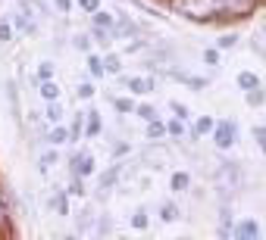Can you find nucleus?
Listing matches in <instances>:
<instances>
[{
	"instance_id": "nucleus-1",
	"label": "nucleus",
	"mask_w": 266,
	"mask_h": 240,
	"mask_svg": "<svg viewBox=\"0 0 266 240\" xmlns=\"http://www.w3.org/2000/svg\"><path fill=\"white\" fill-rule=\"evenodd\" d=\"M169 7L191 22H235L257 13L260 0H169Z\"/></svg>"
},
{
	"instance_id": "nucleus-2",
	"label": "nucleus",
	"mask_w": 266,
	"mask_h": 240,
	"mask_svg": "<svg viewBox=\"0 0 266 240\" xmlns=\"http://www.w3.org/2000/svg\"><path fill=\"white\" fill-rule=\"evenodd\" d=\"M213 143L219 147V150H229L235 140H238V125L232 119H222V122H213Z\"/></svg>"
},
{
	"instance_id": "nucleus-3",
	"label": "nucleus",
	"mask_w": 266,
	"mask_h": 240,
	"mask_svg": "<svg viewBox=\"0 0 266 240\" xmlns=\"http://www.w3.org/2000/svg\"><path fill=\"white\" fill-rule=\"evenodd\" d=\"M216 187L222 190V194H232V190H238V184H241V172H238V162H222L219 165V172H216Z\"/></svg>"
},
{
	"instance_id": "nucleus-4",
	"label": "nucleus",
	"mask_w": 266,
	"mask_h": 240,
	"mask_svg": "<svg viewBox=\"0 0 266 240\" xmlns=\"http://www.w3.org/2000/svg\"><path fill=\"white\" fill-rule=\"evenodd\" d=\"M72 175H79V178L94 175V156H91V153H79V156L72 159Z\"/></svg>"
},
{
	"instance_id": "nucleus-5",
	"label": "nucleus",
	"mask_w": 266,
	"mask_h": 240,
	"mask_svg": "<svg viewBox=\"0 0 266 240\" xmlns=\"http://www.w3.org/2000/svg\"><path fill=\"white\" fill-rule=\"evenodd\" d=\"M235 237H247V240H254V237H260V225L254 218H241L238 225H235Z\"/></svg>"
},
{
	"instance_id": "nucleus-6",
	"label": "nucleus",
	"mask_w": 266,
	"mask_h": 240,
	"mask_svg": "<svg viewBox=\"0 0 266 240\" xmlns=\"http://www.w3.org/2000/svg\"><path fill=\"white\" fill-rule=\"evenodd\" d=\"M126 87L132 90V94H147V90L154 87L150 78H126Z\"/></svg>"
},
{
	"instance_id": "nucleus-7",
	"label": "nucleus",
	"mask_w": 266,
	"mask_h": 240,
	"mask_svg": "<svg viewBox=\"0 0 266 240\" xmlns=\"http://www.w3.org/2000/svg\"><path fill=\"white\" fill-rule=\"evenodd\" d=\"M188 187H191V175H188V172H175V175H172V190H175V194H185Z\"/></svg>"
},
{
	"instance_id": "nucleus-8",
	"label": "nucleus",
	"mask_w": 266,
	"mask_h": 240,
	"mask_svg": "<svg viewBox=\"0 0 266 240\" xmlns=\"http://www.w3.org/2000/svg\"><path fill=\"white\" fill-rule=\"evenodd\" d=\"M263 103H266V87L263 84L247 90V106H263Z\"/></svg>"
},
{
	"instance_id": "nucleus-9",
	"label": "nucleus",
	"mask_w": 266,
	"mask_h": 240,
	"mask_svg": "<svg viewBox=\"0 0 266 240\" xmlns=\"http://www.w3.org/2000/svg\"><path fill=\"white\" fill-rule=\"evenodd\" d=\"M160 218L163 221H179V206H175V203H160Z\"/></svg>"
},
{
	"instance_id": "nucleus-10",
	"label": "nucleus",
	"mask_w": 266,
	"mask_h": 240,
	"mask_svg": "<svg viewBox=\"0 0 266 240\" xmlns=\"http://www.w3.org/2000/svg\"><path fill=\"white\" fill-rule=\"evenodd\" d=\"M100 134V113H88V128H85V137H97Z\"/></svg>"
},
{
	"instance_id": "nucleus-11",
	"label": "nucleus",
	"mask_w": 266,
	"mask_h": 240,
	"mask_svg": "<svg viewBox=\"0 0 266 240\" xmlns=\"http://www.w3.org/2000/svg\"><path fill=\"white\" fill-rule=\"evenodd\" d=\"M257 84H263L254 72H238V87L241 90H251V87H257Z\"/></svg>"
},
{
	"instance_id": "nucleus-12",
	"label": "nucleus",
	"mask_w": 266,
	"mask_h": 240,
	"mask_svg": "<svg viewBox=\"0 0 266 240\" xmlns=\"http://www.w3.org/2000/svg\"><path fill=\"white\" fill-rule=\"evenodd\" d=\"M163 134H166V125L160 122V119H150V122H147V137H150V140H160Z\"/></svg>"
},
{
	"instance_id": "nucleus-13",
	"label": "nucleus",
	"mask_w": 266,
	"mask_h": 240,
	"mask_svg": "<svg viewBox=\"0 0 266 240\" xmlns=\"http://www.w3.org/2000/svg\"><path fill=\"white\" fill-rule=\"evenodd\" d=\"M210 131H213V119H210V116H201L198 125H194V137H204V134H210Z\"/></svg>"
},
{
	"instance_id": "nucleus-14",
	"label": "nucleus",
	"mask_w": 266,
	"mask_h": 240,
	"mask_svg": "<svg viewBox=\"0 0 266 240\" xmlns=\"http://www.w3.org/2000/svg\"><path fill=\"white\" fill-rule=\"evenodd\" d=\"M135 116L144 119V122H150V119H157V109H154L150 103H141V106H135Z\"/></svg>"
},
{
	"instance_id": "nucleus-15",
	"label": "nucleus",
	"mask_w": 266,
	"mask_h": 240,
	"mask_svg": "<svg viewBox=\"0 0 266 240\" xmlns=\"http://www.w3.org/2000/svg\"><path fill=\"white\" fill-rule=\"evenodd\" d=\"M41 97L44 100H57L60 97V87L53 84V81H41Z\"/></svg>"
},
{
	"instance_id": "nucleus-16",
	"label": "nucleus",
	"mask_w": 266,
	"mask_h": 240,
	"mask_svg": "<svg viewBox=\"0 0 266 240\" xmlns=\"http://www.w3.org/2000/svg\"><path fill=\"white\" fill-rule=\"evenodd\" d=\"M100 63H103V72H110V75H116V72H119V57H116V53H110V57H103Z\"/></svg>"
},
{
	"instance_id": "nucleus-17",
	"label": "nucleus",
	"mask_w": 266,
	"mask_h": 240,
	"mask_svg": "<svg viewBox=\"0 0 266 240\" xmlns=\"http://www.w3.org/2000/svg\"><path fill=\"white\" fill-rule=\"evenodd\" d=\"M179 81H185L188 87H194V90H204L207 87V78H191V75H175Z\"/></svg>"
},
{
	"instance_id": "nucleus-18",
	"label": "nucleus",
	"mask_w": 266,
	"mask_h": 240,
	"mask_svg": "<svg viewBox=\"0 0 266 240\" xmlns=\"http://www.w3.org/2000/svg\"><path fill=\"white\" fill-rule=\"evenodd\" d=\"M169 109L175 113V119H182V122H188V119H191V113H188V106H185V103H175V100H172V103H169Z\"/></svg>"
},
{
	"instance_id": "nucleus-19",
	"label": "nucleus",
	"mask_w": 266,
	"mask_h": 240,
	"mask_svg": "<svg viewBox=\"0 0 266 240\" xmlns=\"http://www.w3.org/2000/svg\"><path fill=\"white\" fill-rule=\"evenodd\" d=\"M50 143H69V131H66V128H53V131H50Z\"/></svg>"
},
{
	"instance_id": "nucleus-20",
	"label": "nucleus",
	"mask_w": 266,
	"mask_h": 240,
	"mask_svg": "<svg viewBox=\"0 0 266 240\" xmlns=\"http://www.w3.org/2000/svg\"><path fill=\"white\" fill-rule=\"evenodd\" d=\"M132 228H138V231L147 228V212H144V209H138V212L132 215Z\"/></svg>"
},
{
	"instance_id": "nucleus-21",
	"label": "nucleus",
	"mask_w": 266,
	"mask_h": 240,
	"mask_svg": "<svg viewBox=\"0 0 266 240\" xmlns=\"http://www.w3.org/2000/svg\"><path fill=\"white\" fill-rule=\"evenodd\" d=\"M141 159H144V162H166V153L163 150H144Z\"/></svg>"
},
{
	"instance_id": "nucleus-22",
	"label": "nucleus",
	"mask_w": 266,
	"mask_h": 240,
	"mask_svg": "<svg viewBox=\"0 0 266 240\" xmlns=\"http://www.w3.org/2000/svg\"><path fill=\"white\" fill-rule=\"evenodd\" d=\"M47 119H50V122H60V119H63V106H60L57 100H50V109H47Z\"/></svg>"
},
{
	"instance_id": "nucleus-23",
	"label": "nucleus",
	"mask_w": 266,
	"mask_h": 240,
	"mask_svg": "<svg viewBox=\"0 0 266 240\" xmlns=\"http://www.w3.org/2000/svg\"><path fill=\"white\" fill-rule=\"evenodd\" d=\"M166 134H172V137H182V134H185V125H182V119L169 122V125H166Z\"/></svg>"
},
{
	"instance_id": "nucleus-24",
	"label": "nucleus",
	"mask_w": 266,
	"mask_h": 240,
	"mask_svg": "<svg viewBox=\"0 0 266 240\" xmlns=\"http://www.w3.org/2000/svg\"><path fill=\"white\" fill-rule=\"evenodd\" d=\"M113 106L119 109V113H135V103H132V100H126V97H116V100H113Z\"/></svg>"
},
{
	"instance_id": "nucleus-25",
	"label": "nucleus",
	"mask_w": 266,
	"mask_h": 240,
	"mask_svg": "<svg viewBox=\"0 0 266 240\" xmlns=\"http://www.w3.org/2000/svg\"><path fill=\"white\" fill-rule=\"evenodd\" d=\"M53 209H57L60 215H69V203H66V197H63V194L53 197Z\"/></svg>"
},
{
	"instance_id": "nucleus-26",
	"label": "nucleus",
	"mask_w": 266,
	"mask_h": 240,
	"mask_svg": "<svg viewBox=\"0 0 266 240\" xmlns=\"http://www.w3.org/2000/svg\"><path fill=\"white\" fill-rule=\"evenodd\" d=\"M116 178H119V169H110V172H106V175L100 178V190H106L110 184H116Z\"/></svg>"
},
{
	"instance_id": "nucleus-27",
	"label": "nucleus",
	"mask_w": 266,
	"mask_h": 240,
	"mask_svg": "<svg viewBox=\"0 0 266 240\" xmlns=\"http://www.w3.org/2000/svg\"><path fill=\"white\" fill-rule=\"evenodd\" d=\"M75 94H79L82 100H91V97H94V84H88V81H82V84H79V90H75Z\"/></svg>"
},
{
	"instance_id": "nucleus-28",
	"label": "nucleus",
	"mask_w": 266,
	"mask_h": 240,
	"mask_svg": "<svg viewBox=\"0 0 266 240\" xmlns=\"http://www.w3.org/2000/svg\"><path fill=\"white\" fill-rule=\"evenodd\" d=\"M50 78H53V66L44 63V66L38 69V78H34V81H50Z\"/></svg>"
},
{
	"instance_id": "nucleus-29",
	"label": "nucleus",
	"mask_w": 266,
	"mask_h": 240,
	"mask_svg": "<svg viewBox=\"0 0 266 240\" xmlns=\"http://www.w3.org/2000/svg\"><path fill=\"white\" fill-rule=\"evenodd\" d=\"M88 66H91V75H103V63H100V57H88Z\"/></svg>"
},
{
	"instance_id": "nucleus-30",
	"label": "nucleus",
	"mask_w": 266,
	"mask_h": 240,
	"mask_svg": "<svg viewBox=\"0 0 266 240\" xmlns=\"http://www.w3.org/2000/svg\"><path fill=\"white\" fill-rule=\"evenodd\" d=\"M204 63L207 66H219V50H204Z\"/></svg>"
},
{
	"instance_id": "nucleus-31",
	"label": "nucleus",
	"mask_w": 266,
	"mask_h": 240,
	"mask_svg": "<svg viewBox=\"0 0 266 240\" xmlns=\"http://www.w3.org/2000/svg\"><path fill=\"white\" fill-rule=\"evenodd\" d=\"M235 44H238V38H235V34H222V38H219V47H222V50L235 47Z\"/></svg>"
},
{
	"instance_id": "nucleus-32",
	"label": "nucleus",
	"mask_w": 266,
	"mask_h": 240,
	"mask_svg": "<svg viewBox=\"0 0 266 240\" xmlns=\"http://www.w3.org/2000/svg\"><path fill=\"white\" fill-rule=\"evenodd\" d=\"M254 137H257V143H260V150L266 153V128H254Z\"/></svg>"
},
{
	"instance_id": "nucleus-33",
	"label": "nucleus",
	"mask_w": 266,
	"mask_h": 240,
	"mask_svg": "<svg viewBox=\"0 0 266 240\" xmlns=\"http://www.w3.org/2000/svg\"><path fill=\"white\" fill-rule=\"evenodd\" d=\"M72 194H75V197H85V184H82V178H79V175L72 178Z\"/></svg>"
},
{
	"instance_id": "nucleus-34",
	"label": "nucleus",
	"mask_w": 266,
	"mask_h": 240,
	"mask_svg": "<svg viewBox=\"0 0 266 240\" xmlns=\"http://www.w3.org/2000/svg\"><path fill=\"white\" fill-rule=\"evenodd\" d=\"M75 47H79V50H88V47H91V38H88V34H79V38H75Z\"/></svg>"
},
{
	"instance_id": "nucleus-35",
	"label": "nucleus",
	"mask_w": 266,
	"mask_h": 240,
	"mask_svg": "<svg viewBox=\"0 0 266 240\" xmlns=\"http://www.w3.org/2000/svg\"><path fill=\"white\" fill-rule=\"evenodd\" d=\"M10 34H13L10 22H4V25H0V41H10Z\"/></svg>"
},
{
	"instance_id": "nucleus-36",
	"label": "nucleus",
	"mask_w": 266,
	"mask_h": 240,
	"mask_svg": "<svg viewBox=\"0 0 266 240\" xmlns=\"http://www.w3.org/2000/svg\"><path fill=\"white\" fill-rule=\"evenodd\" d=\"M79 4H82V10H88V13L97 10V0H79Z\"/></svg>"
},
{
	"instance_id": "nucleus-37",
	"label": "nucleus",
	"mask_w": 266,
	"mask_h": 240,
	"mask_svg": "<svg viewBox=\"0 0 266 240\" xmlns=\"http://www.w3.org/2000/svg\"><path fill=\"white\" fill-rule=\"evenodd\" d=\"M122 153H129V143H116V150H113V156H122Z\"/></svg>"
},
{
	"instance_id": "nucleus-38",
	"label": "nucleus",
	"mask_w": 266,
	"mask_h": 240,
	"mask_svg": "<svg viewBox=\"0 0 266 240\" xmlns=\"http://www.w3.org/2000/svg\"><path fill=\"white\" fill-rule=\"evenodd\" d=\"M57 7H60L63 13H69V7H72V0H57Z\"/></svg>"
},
{
	"instance_id": "nucleus-39",
	"label": "nucleus",
	"mask_w": 266,
	"mask_h": 240,
	"mask_svg": "<svg viewBox=\"0 0 266 240\" xmlns=\"http://www.w3.org/2000/svg\"><path fill=\"white\" fill-rule=\"evenodd\" d=\"M4 218H7V215H4V203H0V225H4Z\"/></svg>"
}]
</instances>
